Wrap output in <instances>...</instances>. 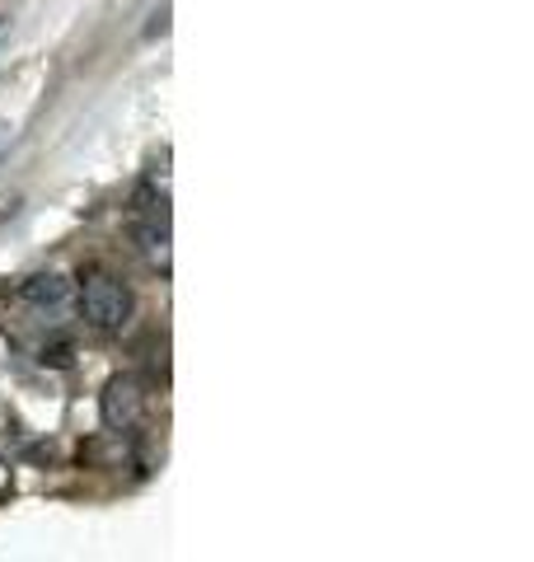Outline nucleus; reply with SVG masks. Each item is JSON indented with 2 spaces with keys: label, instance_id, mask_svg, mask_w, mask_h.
I'll return each mask as SVG.
<instances>
[{
  "label": "nucleus",
  "instance_id": "f257e3e1",
  "mask_svg": "<svg viewBox=\"0 0 534 562\" xmlns=\"http://www.w3.org/2000/svg\"><path fill=\"white\" fill-rule=\"evenodd\" d=\"M80 310H85V324L94 328V333H122L132 319V291L122 286L118 277L109 272H94L85 281V295H80Z\"/></svg>",
  "mask_w": 534,
  "mask_h": 562
},
{
  "label": "nucleus",
  "instance_id": "f03ea898",
  "mask_svg": "<svg viewBox=\"0 0 534 562\" xmlns=\"http://www.w3.org/2000/svg\"><path fill=\"white\" fill-rule=\"evenodd\" d=\"M136 417H141V384L132 375L109 380V390H103V422L113 431H127L136 427Z\"/></svg>",
  "mask_w": 534,
  "mask_h": 562
},
{
  "label": "nucleus",
  "instance_id": "7ed1b4c3",
  "mask_svg": "<svg viewBox=\"0 0 534 562\" xmlns=\"http://www.w3.org/2000/svg\"><path fill=\"white\" fill-rule=\"evenodd\" d=\"M20 295L29 305H38V310H57V305L70 301V281L62 272H33V277H24Z\"/></svg>",
  "mask_w": 534,
  "mask_h": 562
},
{
  "label": "nucleus",
  "instance_id": "20e7f679",
  "mask_svg": "<svg viewBox=\"0 0 534 562\" xmlns=\"http://www.w3.org/2000/svg\"><path fill=\"white\" fill-rule=\"evenodd\" d=\"M141 249H146V258L155 262L159 272H169V225L165 221L141 225Z\"/></svg>",
  "mask_w": 534,
  "mask_h": 562
},
{
  "label": "nucleus",
  "instance_id": "39448f33",
  "mask_svg": "<svg viewBox=\"0 0 534 562\" xmlns=\"http://www.w3.org/2000/svg\"><path fill=\"white\" fill-rule=\"evenodd\" d=\"M0 132H5V127H0Z\"/></svg>",
  "mask_w": 534,
  "mask_h": 562
}]
</instances>
